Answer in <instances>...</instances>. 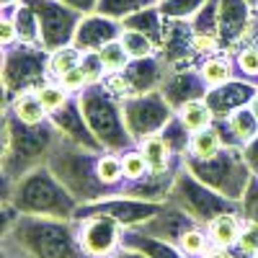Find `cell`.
<instances>
[{"instance_id": "obj_9", "label": "cell", "mask_w": 258, "mask_h": 258, "mask_svg": "<svg viewBox=\"0 0 258 258\" xmlns=\"http://www.w3.org/2000/svg\"><path fill=\"white\" fill-rule=\"evenodd\" d=\"M124 121L135 142H142L150 135H158L168 126V121L176 116V109L168 103V98L160 91H150L132 96L121 103Z\"/></svg>"}, {"instance_id": "obj_5", "label": "cell", "mask_w": 258, "mask_h": 258, "mask_svg": "<svg viewBox=\"0 0 258 258\" xmlns=\"http://www.w3.org/2000/svg\"><path fill=\"white\" fill-rule=\"evenodd\" d=\"M75 101H78L85 121L91 126V132L96 135V140L101 142L103 150L121 155L126 150L137 147V142L132 140V135H129V129H126L121 101L106 91L103 83L88 85L83 93L75 96Z\"/></svg>"}, {"instance_id": "obj_31", "label": "cell", "mask_w": 258, "mask_h": 258, "mask_svg": "<svg viewBox=\"0 0 258 258\" xmlns=\"http://www.w3.org/2000/svg\"><path fill=\"white\" fill-rule=\"evenodd\" d=\"M235 70L248 80H258V44L248 41L235 49Z\"/></svg>"}, {"instance_id": "obj_41", "label": "cell", "mask_w": 258, "mask_h": 258, "mask_svg": "<svg viewBox=\"0 0 258 258\" xmlns=\"http://www.w3.org/2000/svg\"><path fill=\"white\" fill-rule=\"evenodd\" d=\"M250 109H253V114H255V119H258V93H255L253 101H250Z\"/></svg>"}, {"instance_id": "obj_12", "label": "cell", "mask_w": 258, "mask_h": 258, "mask_svg": "<svg viewBox=\"0 0 258 258\" xmlns=\"http://www.w3.org/2000/svg\"><path fill=\"white\" fill-rule=\"evenodd\" d=\"M124 31V24L116 18H109V16H101V13H88L83 16L80 26L75 31V39L73 44L83 52H98L103 44L119 39Z\"/></svg>"}, {"instance_id": "obj_35", "label": "cell", "mask_w": 258, "mask_h": 258, "mask_svg": "<svg viewBox=\"0 0 258 258\" xmlns=\"http://www.w3.org/2000/svg\"><path fill=\"white\" fill-rule=\"evenodd\" d=\"M0 44H3V49L18 44V29L11 11H3V18H0Z\"/></svg>"}, {"instance_id": "obj_3", "label": "cell", "mask_w": 258, "mask_h": 258, "mask_svg": "<svg viewBox=\"0 0 258 258\" xmlns=\"http://www.w3.org/2000/svg\"><path fill=\"white\" fill-rule=\"evenodd\" d=\"M3 202L11 204L18 214H36V217L73 220L78 212V199L59 183L49 165H39L21 176L11 188L3 191Z\"/></svg>"}, {"instance_id": "obj_25", "label": "cell", "mask_w": 258, "mask_h": 258, "mask_svg": "<svg viewBox=\"0 0 258 258\" xmlns=\"http://www.w3.org/2000/svg\"><path fill=\"white\" fill-rule=\"evenodd\" d=\"M34 93H36V98L41 101V106L49 111V114H54V111H59L62 106H68L73 98V93L70 91H64L62 88V83H57V80H44L39 85V88H34Z\"/></svg>"}, {"instance_id": "obj_40", "label": "cell", "mask_w": 258, "mask_h": 258, "mask_svg": "<svg viewBox=\"0 0 258 258\" xmlns=\"http://www.w3.org/2000/svg\"><path fill=\"white\" fill-rule=\"evenodd\" d=\"M111 258H147V255H145L142 250H135V248H129V245H121Z\"/></svg>"}, {"instance_id": "obj_44", "label": "cell", "mask_w": 258, "mask_h": 258, "mask_svg": "<svg viewBox=\"0 0 258 258\" xmlns=\"http://www.w3.org/2000/svg\"><path fill=\"white\" fill-rule=\"evenodd\" d=\"M255 258H258V255H255Z\"/></svg>"}, {"instance_id": "obj_29", "label": "cell", "mask_w": 258, "mask_h": 258, "mask_svg": "<svg viewBox=\"0 0 258 258\" xmlns=\"http://www.w3.org/2000/svg\"><path fill=\"white\" fill-rule=\"evenodd\" d=\"M121 165H124V181L126 183H137V181L150 176V165H147L140 147H132V150H126V153H121Z\"/></svg>"}, {"instance_id": "obj_36", "label": "cell", "mask_w": 258, "mask_h": 258, "mask_svg": "<svg viewBox=\"0 0 258 258\" xmlns=\"http://www.w3.org/2000/svg\"><path fill=\"white\" fill-rule=\"evenodd\" d=\"M243 155H245V160H248V165H250V170L258 176V137L253 140V142H248L245 147H243Z\"/></svg>"}, {"instance_id": "obj_22", "label": "cell", "mask_w": 258, "mask_h": 258, "mask_svg": "<svg viewBox=\"0 0 258 258\" xmlns=\"http://www.w3.org/2000/svg\"><path fill=\"white\" fill-rule=\"evenodd\" d=\"M176 116L181 119V124L188 129V132H199V129H207V126H212L214 121H217V116H214L207 98H197V101L183 103L176 111Z\"/></svg>"}, {"instance_id": "obj_26", "label": "cell", "mask_w": 258, "mask_h": 258, "mask_svg": "<svg viewBox=\"0 0 258 258\" xmlns=\"http://www.w3.org/2000/svg\"><path fill=\"white\" fill-rule=\"evenodd\" d=\"M98 57H101V64H103L106 75L124 73L129 68V62H132L129 54H126V49H124V44H121V39H114V41H109V44H103L98 49Z\"/></svg>"}, {"instance_id": "obj_38", "label": "cell", "mask_w": 258, "mask_h": 258, "mask_svg": "<svg viewBox=\"0 0 258 258\" xmlns=\"http://www.w3.org/2000/svg\"><path fill=\"white\" fill-rule=\"evenodd\" d=\"M202 258H243V255H238V250H235V248H220V245H212Z\"/></svg>"}, {"instance_id": "obj_8", "label": "cell", "mask_w": 258, "mask_h": 258, "mask_svg": "<svg viewBox=\"0 0 258 258\" xmlns=\"http://www.w3.org/2000/svg\"><path fill=\"white\" fill-rule=\"evenodd\" d=\"M47 59H49V52L44 47L24 44V41H18V44L3 49V91H6V103L13 96L24 93V91H34L44 80H49V75H47Z\"/></svg>"}, {"instance_id": "obj_24", "label": "cell", "mask_w": 258, "mask_h": 258, "mask_svg": "<svg viewBox=\"0 0 258 258\" xmlns=\"http://www.w3.org/2000/svg\"><path fill=\"white\" fill-rule=\"evenodd\" d=\"M83 62V49H78L75 44H68V47H59L54 52H49V59H47V75L49 80H59L64 73H70L73 68Z\"/></svg>"}, {"instance_id": "obj_13", "label": "cell", "mask_w": 258, "mask_h": 258, "mask_svg": "<svg viewBox=\"0 0 258 258\" xmlns=\"http://www.w3.org/2000/svg\"><path fill=\"white\" fill-rule=\"evenodd\" d=\"M194 225H199V222H194L181 207L165 202L163 209L155 214V217H153V220H147V222H142L137 230L145 232V235H153V238H158V240H165V243L178 245L181 235H183L186 230H191Z\"/></svg>"}, {"instance_id": "obj_32", "label": "cell", "mask_w": 258, "mask_h": 258, "mask_svg": "<svg viewBox=\"0 0 258 258\" xmlns=\"http://www.w3.org/2000/svg\"><path fill=\"white\" fill-rule=\"evenodd\" d=\"M238 255L243 258H255L258 255V222H250L243 217V230H240V238L238 245H235Z\"/></svg>"}, {"instance_id": "obj_16", "label": "cell", "mask_w": 258, "mask_h": 258, "mask_svg": "<svg viewBox=\"0 0 258 258\" xmlns=\"http://www.w3.org/2000/svg\"><path fill=\"white\" fill-rule=\"evenodd\" d=\"M225 145H230L227 137H225V129L220 126V121H214V124L207 126V129L191 132L188 150H186L183 158H188V160H209V158L217 155Z\"/></svg>"}, {"instance_id": "obj_30", "label": "cell", "mask_w": 258, "mask_h": 258, "mask_svg": "<svg viewBox=\"0 0 258 258\" xmlns=\"http://www.w3.org/2000/svg\"><path fill=\"white\" fill-rule=\"evenodd\" d=\"M207 0H160V11L165 18L170 21H191L202 8Z\"/></svg>"}, {"instance_id": "obj_4", "label": "cell", "mask_w": 258, "mask_h": 258, "mask_svg": "<svg viewBox=\"0 0 258 258\" xmlns=\"http://www.w3.org/2000/svg\"><path fill=\"white\" fill-rule=\"evenodd\" d=\"M103 150H88L80 147L59 135L47 165L59 178V183L68 188L78 204H93L101 199H109L111 191L106 188L98 178V155Z\"/></svg>"}, {"instance_id": "obj_18", "label": "cell", "mask_w": 258, "mask_h": 258, "mask_svg": "<svg viewBox=\"0 0 258 258\" xmlns=\"http://www.w3.org/2000/svg\"><path fill=\"white\" fill-rule=\"evenodd\" d=\"M217 121H225V124H227V132H230L227 142H230V145L245 147L248 142H253V140L258 137V119H255V114H253V109H250V103H248V106H240V109H235L230 116L217 119Z\"/></svg>"}, {"instance_id": "obj_33", "label": "cell", "mask_w": 258, "mask_h": 258, "mask_svg": "<svg viewBox=\"0 0 258 258\" xmlns=\"http://www.w3.org/2000/svg\"><path fill=\"white\" fill-rule=\"evenodd\" d=\"M57 83H62V88H64V91H70L73 96L83 93L85 88H88V85H93V83H91V75L85 73V68H83V62L78 64V68H73L70 73H64Z\"/></svg>"}, {"instance_id": "obj_2", "label": "cell", "mask_w": 258, "mask_h": 258, "mask_svg": "<svg viewBox=\"0 0 258 258\" xmlns=\"http://www.w3.org/2000/svg\"><path fill=\"white\" fill-rule=\"evenodd\" d=\"M3 240H11L29 258H88L78 243L73 220L16 214L13 222L3 227Z\"/></svg>"}, {"instance_id": "obj_39", "label": "cell", "mask_w": 258, "mask_h": 258, "mask_svg": "<svg viewBox=\"0 0 258 258\" xmlns=\"http://www.w3.org/2000/svg\"><path fill=\"white\" fill-rule=\"evenodd\" d=\"M3 258H29L21 248H16L11 240H3Z\"/></svg>"}, {"instance_id": "obj_17", "label": "cell", "mask_w": 258, "mask_h": 258, "mask_svg": "<svg viewBox=\"0 0 258 258\" xmlns=\"http://www.w3.org/2000/svg\"><path fill=\"white\" fill-rule=\"evenodd\" d=\"M121 245H129V248H135V250H142L147 258H188L178 245L165 243V240H158V238H153V235H145V232H140L137 227H126V230H124Z\"/></svg>"}, {"instance_id": "obj_6", "label": "cell", "mask_w": 258, "mask_h": 258, "mask_svg": "<svg viewBox=\"0 0 258 258\" xmlns=\"http://www.w3.org/2000/svg\"><path fill=\"white\" fill-rule=\"evenodd\" d=\"M183 165L197 176L202 183H207L209 188L220 191L222 197L238 202L245 197V188L253 181V170L243 155L240 145H225L214 158L209 160H188L183 158Z\"/></svg>"}, {"instance_id": "obj_10", "label": "cell", "mask_w": 258, "mask_h": 258, "mask_svg": "<svg viewBox=\"0 0 258 258\" xmlns=\"http://www.w3.org/2000/svg\"><path fill=\"white\" fill-rule=\"evenodd\" d=\"M36 11L39 26H41V47L47 52H54L59 47L73 44L75 31L83 21V13L64 6L62 0H26Z\"/></svg>"}, {"instance_id": "obj_11", "label": "cell", "mask_w": 258, "mask_h": 258, "mask_svg": "<svg viewBox=\"0 0 258 258\" xmlns=\"http://www.w3.org/2000/svg\"><path fill=\"white\" fill-rule=\"evenodd\" d=\"M73 222L78 230V243L88 258H111L121 248L124 227L111 214H80Z\"/></svg>"}, {"instance_id": "obj_34", "label": "cell", "mask_w": 258, "mask_h": 258, "mask_svg": "<svg viewBox=\"0 0 258 258\" xmlns=\"http://www.w3.org/2000/svg\"><path fill=\"white\" fill-rule=\"evenodd\" d=\"M240 214L250 222H258V176H253L245 188V197L240 199Z\"/></svg>"}, {"instance_id": "obj_28", "label": "cell", "mask_w": 258, "mask_h": 258, "mask_svg": "<svg viewBox=\"0 0 258 258\" xmlns=\"http://www.w3.org/2000/svg\"><path fill=\"white\" fill-rule=\"evenodd\" d=\"M147 6H155V3L153 0H98L96 13L116 18V21H124L126 16H132V13L147 8Z\"/></svg>"}, {"instance_id": "obj_7", "label": "cell", "mask_w": 258, "mask_h": 258, "mask_svg": "<svg viewBox=\"0 0 258 258\" xmlns=\"http://www.w3.org/2000/svg\"><path fill=\"white\" fill-rule=\"evenodd\" d=\"M165 202L181 207L194 222H199L204 227L212 220H217L220 214H225V212H240L238 202H232V199L222 197L220 191H214L207 183H202L186 165L178 168V173H176L173 183H170V191H168Z\"/></svg>"}, {"instance_id": "obj_19", "label": "cell", "mask_w": 258, "mask_h": 258, "mask_svg": "<svg viewBox=\"0 0 258 258\" xmlns=\"http://www.w3.org/2000/svg\"><path fill=\"white\" fill-rule=\"evenodd\" d=\"M240 230H243V214L240 212H225L217 220H212L207 225L212 245H220V248H235L238 245Z\"/></svg>"}, {"instance_id": "obj_23", "label": "cell", "mask_w": 258, "mask_h": 258, "mask_svg": "<svg viewBox=\"0 0 258 258\" xmlns=\"http://www.w3.org/2000/svg\"><path fill=\"white\" fill-rule=\"evenodd\" d=\"M119 39H121V44H124L129 59H147V57L160 54V44H158L155 39H150L147 34H142V31L124 29Z\"/></svg>"}, {"instance_id": "obj_21", "label": "cell", "mask_w": 258, "mask_h": 258, "mask_svg": "<svg viewBox=\"0 0 258 258\" xmlns=\"http://www.w3.org/2000/svg\"><path fill=\"white\" fill-rule=\"evenodd\" d=\"M199 73L207 83V88H217V85H225L232 80L235 75V62L230 59V54L217 52V54H209L204 59H199Z\"/></svg>"}, {"instance_id": "obj_1", "label": "cell", "mask_w": 258, "mask_h": 258, "mask_svg": "<svg viewBox=\"0 0 258 258\" xmlns=\"http://www.w3.org/2000/svg\"><path fill=\"white\" fill-rule=\"evenodd\" d=\"M59 132L52 121L24 124L8 109H3V183L11 188L29 170L47 165Z\"/></svg>"}, {"instance_id": "obj_15", "label": "cell", "mask_w": 258, "mask_h": 258, "mask_svg": "<svg viewBox=\"0 0 258 258\" xmlns=\"http://www.w3.org/2000/svg\"><path fill=\"white\" fill-rule=\"evenodd\" d=\"M258 93V83L253 80H230L225 85H217L207 93V103L212 106V111L217 119H225L230 116L235 109L240 106H248L253 101V96Z\"/></svg>"}, {"instance_id": "obj_42", "label": "cell", "mask_w": 258, "mask_h": 258, "mask_svg": "<svg viewBox=\"0 0 258 258\" xmlns=\"http://www.w3.org/2000/svg\"><path fill=\"white\" fill-rule=\"evenodd\" d=\"M248 6H250V8H255V11H258V0H248Z\"/></svg>"}, {"instance_id": "obj_27", "label": "cell", "mask_w": 258, "mask_h": 258, "mask_svg": "<svg viewBox=\"0 0 258 258\" xmlns=\"http://www.w3.org/2000/svg\"><path fill=\"white\" fill-rule=\"evenodd\" d=\"M178 248L188 255V258H202L209 248H212V240H209V232L204 225H194L191 230H186L178 240Z\"/></svg>"}, {"instance_id": "obj_43", "label": "cell", "mask_w": 258, "mask_h": 258, "mask_svg": "<svg viewBox=\"0 0 258 258\" xmlns=\"http://www.w3.org/2000/svg\"><path fill=\"white\" fill-rule=\"evenodd\" d=\"M153 3H160V0H153Z\"/></svg>"}, {"instance_id": "obj_20", "label": "cell", "mask_w": 258, "mask_h": 258, "mask_svg": "<svg viewBox=\"0 0 258 258\" xmlns=\"http://www.w3.org/2000/svg\"><path fill=\"white\" fill-rule=\"evenodd\" d=\"M6 109L24 124H44V121H49V111L41 106V101L36 98L34 91H24V93L13 96L6 103Z\"/></svg>"}, {"instance_id": "obj_14", "label": "cell", "mask_w": 258, "mask_h": 258, "mask_svg": "<svg viewBox=\"0 0 258 258\" xmlns=\"http://www.w3.org/2000/svg\"><path fill=\"white\" fill-rule=\"evenodd\" d=\"M49 121L64 140H70V142H75L80 147H88V150H103L101 142L96 140V135L91 132V126H88V121H85V116H83L75 98L68 106H62L59 111L49 114Z\"/></svg>"}, {"instance_id": "obj_37", "label": "cell", "mask_w": 258, "mask_h": 258, "mask_svg": "<svg viewBox=\"0 0 258 258\" xmlns=\"http://www.w3.org/2000/svg\"><path fill=\"white\" fill-rule=\"evenodd\" d=\"M62 3L70 6V8H75V11H80L83 16L96 13V8H98V0H62Z\"/></svg>"}]
</instances>
